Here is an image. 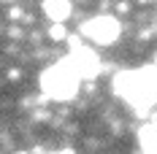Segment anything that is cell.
Returning <instances> with one entry per match:
<instances>
[{
    "label": "cell",
    "instance_id": "1",
    "mask_svg": "<svg viewBox=\"0 0 157 154\" xmlns=\"http://www.w3.org/2000/svg\"><path fill=\"white\" fill-rule=\"evenodd\" d=\"M76 70L71 68V62L63 60L57 62L54 68H49L44 70V76H41V89L49 95V97H54V100H68V97H73L76 95Z\"/></svg>",
    "mask_w": 157,
    "mask_h": 154
},
{
    "label": "cell",
    "instance_id": "2",
    "mask_svg": "<svg viewBox=\"0 0 157 154\" xmlns=\"http://www.w3.org/2000/svg\"><path fill=\"white\" fill-rule=\"evenodd\" d=\"M81 35L92 38L98 43H111V41L119 35V22H117L114 16H98V19L87 22V24L81 27Z\"/></svg>",
    "mask_w": 157,
    "mask_h": 154
},
{
    "label": "cell",
    "instance_id": "3",
    "mask_svg": "<svg viewBox=\"0 0 157 154\" xmlns=\"http://www.w3.org/2000/svg\"><path fill=\"white\" fill-rule=\"evenodd\" d=\"M44 11L52 22H65L71 16V0H44Z\"/></svg>",
    "mask_w": 157,
    "mask_h": 154
},
{
    "label": "cell",
    "instance_id": "4",
    "mask_svg": "<svg viewBox=\"0 0 157 154\" xmlns=\"http://www.w3.org/2000/svg\"><path fill=\"white\" fill-rule=\"evenodd\" d=\"M141 146H144V154H157V124L155 127H144Z\"/></svg>",
    "mask_w": 157,
    "mask_h": 154
},
{
    "label": "cell",
    "instance_id": "5",
    "mask_svg": "<svg viewBox=\"0 0 157 154\" xmlns=\"http://www.w3.org/2000/svg\"><path fill=\"white\" fill-rule=\"evenodd\" d=\"M52 41H63L65 38V27H63V22H54V27H52Z\"/></svg>",
    "mask_w": 157,
    "mask_h": 154
},
{
    "label": "cell",
    "instance_id": "6",
    "mask_svg": "<svg viewBox=\"0 0 157 154\" xmlns=\"http://www.w3.org/2000/svg\"><path fill=\"white\" fill-rule=\"evenodd\" d=\"M54 154H71V152H54Z\"/></svg>",
    "mask_w": 157,
    "mask_h": 154
}]
</instances>
